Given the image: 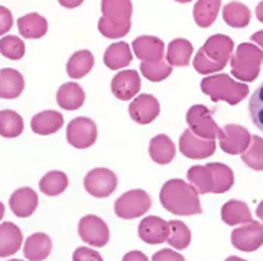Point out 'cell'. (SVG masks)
Instances as JSON below:
<instances>
[{
	"label": "cell",
	"mask_w": 263,
	"mask_h": 261,
	"mask_svg": "<svg viewBox=\"0 0 263 261\" xmlns=\"http://www.w3.org/2000/svg\"><path fill=\"white\" fill-rule=\"evenodd\" d=\"M256 17L259 22L263 23V0L256 6Z\"/></svg>",
	"instance_id": "obj_48"
},
{
	"label": "cell",
	"mask_w": 263,
	"mask_h": 261,
	"mask_svg": "<svg viewBox=\"0 0 263 261\" xmlns=\"http://www.w3.org/2000/svg\"><path fill=\"white\" fill-rule=\"evenodd\" d=\"M94 67V56L90 51L83 49L71 56L67 62V74L72 79L84 78Z\"/></svg>",
	"instance_id": "obj_31"
},
{
	"label": "cell",
	"mask_w": 263,
	"mask_h": 261,
	"mask_svg": "<svg viewBox=\"0 0 263 261\" xmlns=\"http://www.w3.org/2000/svg\"><path fill=\"white\" fill-rule=\"evenodd\" d=\"M8 261H24V260H8Z\"/></svg>",
	"instance_id": "obj_53"
},
{
	"label": "cell",
	"mask_w": 263,
	"mask_h": 261,
	"mask_svg": "<svg viewBox=\"0 0 263 261\" xmlns=\"http://www.w3.org/2000/svg\"><path fill=\"white\" fill-rule=\"evenodd\" d=\"M122 261H149V258L142 251H129L127 254H124Z\"/></svg>",
	"instance_id": "obj_45"
},
{
	"label": "cell",
	"mask_w": 263,
	"mask_h": 261,
	"mask_svg": "<svg viewBox=\"0 0 263 261\" xmlns=\"http://www.w3.org/2000/svg\"><path fill=\"white\" fill-rule=\"evenodd\" d=\"M186 123L194 134H197L198 137L207 138V140H216L221 133V129L213 118L211 111L201 104H195L188 110Z\"/></svg>",
	"instance_id": "obj_6"
},
{
	"label": "cell",
	"mask_w": 263,
	"mask_h": 261,
	"mask_svg": "<svg viewBox=\"0 0 263 261\" xmlns=\"http://www.w3.org/2000/svg\"><path fill=\"white\" fill-rule=\"evenodd\" d=\"M78 235L85 244L91 247H104L110 239V230L107 224L100 216L85 215L78 224Z\"/></svg>",
	"instance_id": "obj_8"
},
{
	"label": "cell",
	"mask_w": 263,
	"mask_h": 261,
	"mask_svg": "<svg viewBox=\"0 0 263 261\" xmlns=\"http://www.w3.org/2000/svg\"><path fill=\"white\" fill-rule=\"evenodd\" d=\"M0 54L12 61H19L25 55V44L15 35H8L0 39Z\"/></svg>",
	"instance_id": "obj_39"
},
{
	"label": "cell",
	"mask_w": 263,
	"mask_h": 261,
	"mask_svg": "<svg viewBox=\"0 0 263 261\" xmlns=\"http://www.w3.org/2000/svg\"><path fill=\"white\" fill-rule=\"evenodd\" d=\"M25 129L24 118L13 110L0 111V136L6 138H15L22 134Z\"/></svg>",
	"instance_id": "obj_33"
},
{
	"label": "cell",
	"mask_w": 263,
	"mask_h": 261,
	"mask_svg": "<svg viewBox=\"0 0 263 261\" xmlns=\"http://www.w3.org/2000/svg\"><path fill=\"white\" fill-rule=\"evenodd\" d=\"M241 160L245 162L250 169L257 170V172L263 170V137L252 136L250 146L241 154Z\"/></svg>",
	"instance_id": "obj_38"
},
{
	"label": "cell",
	"mask_w": 263,
	"mask_h": 261,
	"mask_svg": "<svg viewBox=\"0 0 263 261\" xmlns=\"http://www.w3.org/2000/svg\"><path fill=\"white\" fill-rule=\"evenodd\" d=\"M193 44L186 39H174L166 48V61L172 67H186L190 65L193 55Z\"/></svg>",
	"instance_id": "obj_29"
},
{
	"label": "cell",
	"mask_w": 263,
	"mask_h": 261,
	"mask_svg": "<svg viewBox=\"0 0 263 261\" xmlns=\"http://www.w3.org/2000/svg\"><path fill=\"white\" fill-rule=\"evenodd\" d=\"M132 59H133V55H132L130 46L127 45L126 42L111 44L106 49L104 58H103L106 67L108 69H113V71L126 68L132 62Z\"/></svg>",
	"instance_id": "obj_26"
},
{
	"label": "cell",
	"mask_w": 263,
	"mask_h": 261,
	"mask_svg": "<svg viewBox=\"0 0 263 261\" xmlns=\"http://www.w3.org/2000/svg\"><path fill=\"white\" fill-rule=\"evenodd\" d=\"M220 147L227 154H243L252 142V134L248 129L239 124H227L218 136Z\"/></svg>",
	"instance_id": "obj_10"
},
{
	"label": "cell",
	"mask_w": 263,
	"mask_h": 261,
	"mask_svg": "<svg viewBox=\"0 0 263 261\" xmlns=\"http://www.w3.org/2000/svg\"><path fill=\"white\" fill-rule=\"evenodd\" d=\"M250 17H252V12L250 9L239 3V2H232V3H227L223 9V19L224 22L236 28V29H241V28H246L249 23H250Z\"/></svg>",
	"instance_id": "obj_32"
},
{
	"label": "cell",
	"mask_w": 263,
	"mask_h": 261,
	"mask_svg": "<svg viewBox=\"0 0 263 261\" xmlns=\"http://www.w3.org/2000/svg\"><path fill=\"white\" fill-rule=\"evenodd\" d=\"M58 2H60V5L64 6V8L74 9V8H78L80 5H83V2H84V0H58Z\"/></svg>",
	"instance_id": "obj_46"
},
{
	"label": "cell",
	"mask_w": 263,
	"mask_h": 261,
	"mask_svg": "<svg viewBox=\"0 0 263 261\" xmlns=\"http://www.w3.org/2000/svg\"><path fill=\"white\" fill-rule=\"evenodd\" d=\"M177 2H178V3H190L191 0H177Z\"/></svg>",
	"instance_id": "obj_52"
},
{
	"label": "cell",
	"mask_w": 263,
	"mask_h": 261,
	"mask_svg": "<svg viewBox=\"0 0 263 261\" xmlns=\"http://www.w3.org/2000/svg\"><path fill=\"white\" fill-rule=\"evenodd\" d=\"M161 113L159 101L151 94H140L135 97L129 106V114L132 120L139 124H149L155 120Z\"/></svg>",
	"instance_id": "obj_13"
},
{
	"label": "cell",
	"mask_w": 263,
	"mask_h": 261,
	"mask_svg": "<svg viewBox=\"0 0 263 261\" xmlns=\"http://www.w3.org/2000/svg\"><path fill=\"white\" fill-rule=\"evenodd\" d=\"M188 182L195 188V191L201 195L214 192V176L209 165H195L186 172Z\"/></svg>",
	"instance_id": "obj_28"
},
{
	"label": "cell",
	"mask_w": 263,
	"mask_h": 261,
	"mask_svg": "<svg viewBox=\"0 0 263 261\" xmlns=\"http://www.w3.org/2000/svg\"><path fill=\"white\" fill-rule=\"evenodd\" d=\"M201 91L214 103L226 101L230 106H236L249 95V85L234 81L227 74H216L202 79Z\"/></svg>",
	"instance_id": "obj_3"
},
{
	"label": "cell",
	"mask_w": 263,
	"mask_h": 261,
	"mask_svg": "<svg viewBox=\"0 0 263 261\" xmlns=\"http://www.w3.org/2000/svg\"><path fill=\"white\" fill-rule=\"evenodd\" d=\"M249 113L253 124L259 130L263 131V83L249 100Z\"/></svg>",
	"instance_id": "obj_40"
},
{
	"label": "cell",
	"mask_w": 263,
	"mask_h": 261,
	"mask_svg": "<svg viewBox=\"0 0 263 261\" xmlns=\"http://www.w3.org/2000/svg\"><path fill=\"white\" fill-rule=\"evenodd\" d=\"M152 207L149 193L143 189H132L115 202V212L122 219H135L146 214Z\"/></svg>",
	"instance_id": "obj_5"
},
{
	"label": "cell",
	"mask_w": 263,
	"mask_h": 261,
	"mask_svg": "<svg viewBox=\"0 0 263 261\" xmlns=\"http://www.w3.org/2000/svg\"><path fill=\"white\" fill-rule=\"evenodd\" d=\"M68 188V177L61 170L48 172L45 176L39 180L41 192L48 196H58Z\"/></svg>",
	"instance_id": "obj_34"
},
{
	"label": "cell",
	"mask_w": 263,
	"mask_h": 261,
	"mask_svg": "<svg viewBox=\"0 0 263 261\" xmlns=\"http://www.w3.org/2000/svg\"><path fill=\"white\" fill-rule=\"evenodd\" d=\"M209 168L214 176V192L213 193H224L229 189H232V186L234 185V173L232 168H229L223 163H209Z\"/></svg>",
	"instance_id": "obj_35"
},
{
	"label": "cell",
	"mask_w": 263,
	"mask_h": 261,
	"mask_svg": "<svg viewBox=\"0 0 263 261\" xmlns=\"http://www.w3.org/2000/svg\"><path fill=\"white\" fill-rule=\"evenodd\" d=\"M221 219L227 225H239V224H248L252 219V212L249 209L248 204L243 200L232 199L226 202L221 208Z\"/></svg>",
	"instance_id": "obj_27"
},
{
	"label": "cell",
	"mask_w": 263,
	"mask_h": 261,
	"mask_svg": "<svg viewBox=\"0 0 263 261\" xmlns=\"http://www.w3.org/2000/svg\"><path fill=\"white\" fill-rule=\"evenodd\" d=\"M140 91V75L135 69H124L115 75L111 81V92L122 101H129Z\"/></svg>",
	"instance_id": "obj_15"
},
{
	"label": "cell",
	"mask_w": 263,
	"mask_h": 261,
	"mask_svg": "<svg viewBox=\"0 0 263 261\" xmlns=\"http://www.w3.org/2000/svg\"><path fill=\"white\" fill-rule=\"evenodd\" d=\"M62 126H64V117L61 113L55 110L38 113L31 120L32 131L39 136H49L52 133H57L60 129H62Z\"/></svg>",
	"instance_id": "obj_21"
},
{
	"label": "cell",
	"mask_w": 263,
	"mask_h": 261,
	"mask_svg": "<svg viewBox=\"0 0 263 261\" xmlns=\"http://www.w3.org/2000/svg\"><path fill=\"white\" fill-rule=\"evenodd\" d=\"M224 261H248V260H243V258H240V257H236V255H232V257H229V258H226Z\"/></svg>",
	"instance_id": "obj_50"
},
{
	"label": "cell",
	"mask_w": 263,
	"mask_h": 261,
	"mask_svg": "<svg viewBox=\"0 0 263 261\" xmlns=\"http://www.w3.org/2000/svg\"><path fill=\"white\" fill-rule=\"evenodd\" d=\"M135 55L143 62H155L163 59L165 44L156 36H139L133 41Z\"/></svg>",
	"instance_id": "obj_18"
},
{
	"label": "cell",
	"mask_w": 263,
	"mask_h": 261,
	"mask_svg": "<svg viewBox=\"0 0 263 261\" xmlns=\"http://www.w3.org/2000/svg\"><path fill=\"white\" fill-rule=\"evenodd\" d=\"M221 0H198L194 6V21L200 28H210L216 22Z\"/></svg>",
	"instance_id": "obj_30"
},
{
	"label": "cell",
	"mask_w": 263,
	"mask_h": 261,
	"mask_svg": "<svg viewBox=\"0 0 263 261\" xmlns=\"http://www.w3.org/2000/svg\"><path fill=\"white\" fill-rule=\"evenodd\" d=\"M52 251V241L44 232H35L25 241L24 254L29 261H44Z\"/></svg>",
	"instance_id": "obj_22"
},
{
	"label": "cell",
	"mask_w": 263,
	"mask_h": 261,
	"mask_svg": "<svg viewBox=\"0 0 263 261\" xmlns=\"http://www.w3.org/2000/svg\"><path fill=\"white\" fill-rule=\"evenodd\" d=\"M198 195L200 193L191 184H186L182 179H171L163 184L159 199L162 207L171 214L190 216L202 212Z\"/></svg>",
	"instance_id": "obj_1"
},
{
	"label": "cell",
	"mask_w": 263,
	"mask_h": 261,
	"mask_svg": "<svg viewBox=\"0 0 263 261\" xmlns=\"http://www.w3.org/2000/svg\"><path fill=\"white\" fill-rule=\"evenodd\" d=\"M38 193L31 188H21L12 193L9 199V207L12 212L19 218L31 216L38 208Z\"/></svg>",
	"instance_id": "obj_17"
},
{
	"label": "cell",
	"mask_w": 263,
	"mask_h": 261,
	"mask_svg": "<svg viewBox=\"0 0 263 261\" xmlns=\"http://www.w3.org/2000/svg\"><path fill=\"white\" fill-rule=\"evenodd\" d=\"M13 26V16L12 12L5 6H0V36L8 33Z\"/></svg>",
	"instance_id": "obj_43"
},
{
	"label": "cell",
	"mask_w": 263,
	"mask_h": 261,
	"mask_svg": "<svg viewBox=\"0 0 263 261\" xmlns=\"http://www.w3.org/2000/svg\"><path fill=\"white\" fill-rule=\"evenodd\" d=\"M25 88L24 75L13 68L0 69V98H17Z\"/></svg>",
	"instance_id": "obj_20"
},
{
	"label": "cell",
	"mask_w": 263,
	"mask_h": 261,
	"mask_svg": "<svg viewBox=\"0 0 263 261\" xmlns=\"http://www.w3.org/2000/svg\"><path fill=\"white\" fill-rule=\"evenodd\" d=\"M230 64L233 77L241 83H252L259 77L263 64V51L255 44H240L233 54Z\"/></svg>",
	"instance_id": "obj_4"
},
{
	"label": "cell",
	"mask_w": 263,
	"mask_h": 261,
	"mask_svg": "<svg viewBox=\"0 0 263 261\" xmlns=\"http://www.w3.org/2000/svg\"><path fill=\"white\" fill-rule=\"evenodd\" d=\"M234 42L227 35L217 33L210 36L202 48L194 56L193 65L197 72L202 75L216 74L226 68L227 62L232 59Z\"/></svg>",
	"instance_id": "obj_2"
},
{
	"label": "cell",
	"mask_w": 263,
	"mask_h": 261,
	"mask_svg": "<svg viewBox=\"0 0 263 261\" xmlns=\"http://www.w3.org/2000/svg\"><path fill=\"white\" fill-rule=\"evenodd\" d=\"M84 188L94 198H107L116 191L117 177L110 169L97 168L85 175Z\"/></svg>",
	"instance_id": "obj_9"
},
{
	"label": "cell",
	"mask_w": 263,
	"mask_h": 261,
	"mask_svg": "<svg viewBox=\"0 0 263 261\" xmlns=\"http://www.w3.org/2000/svg\"><path fill=\"white\" fill-rule=\"evenodd\" d=\"M103 17L119 26H132V0H101Z\"/></svg>",
	"instance_id": "obj_16"
},
{
	"label": "cell",
	"mask_w": 263,
	"mask_h": 261,
	"mask_svg": "<svg viewBox=\"0 0 263 261\" xmlns=\"http://www.w3.org/2000/svg\"><path fill=\"white\" fill-rule=\"evenodd\" d=\"M138 232H139V237L143 243L151 244V246H158L168 239L170 223H166L159 216H146L140 221Z\"/></svg>",
	"instance_id": "obj_14"
},
{
	"label": "cell",
	"mask_w": 263,
	"mask_h": 261,
	"mask_svg": "<svg viewBox=\"0 0 263 261\" xmlns=\"http://www.w3.org/2000/svg\"><path fill=\"white\" fill-rule=\"evenodd\" d=\"M3 216H5V205L0 202V221L3 219Z\"/></svg>",
	"instance_id": "obj_51"
},
{
	"label": "cell",
	"mask_w": 263,
	"mask_h": 261,
	"mask_svg": "<svg viewBox=\"0 0 263 261\" xmlns=\"http://www.w3.org/2000/svg\"><path fill=\"white\" fill-rule=\"evenodd\" d=\"M85 101V92L77 83H65L57 92V103L64 110H78Z\"/></svg>",
	"instance_id": "obj_23"
},
{
	"label": "cell",
	"mask_w": 263,
	"mask_h": 261,
	"mask_svg": "<svg viewBox=\"0 0 263 261\" xmlns=\"http://www.w3.org/2000/svg\"><path fill=\"white\" fill-rule=\"evenodd\" d=\"M152 261H185V258L175 250L163 248V250H159L158 253L154 254Z\"/></svg>",
	"instance_id": "obj_44"
},
{
	"label": "cell",
	"mask_w": 263,
	"mask_h": 261,
	"mask_svg": "<svg viewBox=\"0 0 263 261\" xmlns=\"http://www.w3.org/2000/svg\"><path fill=\"white\" fill-rule=\"evenodd\" d=\"M256 215H257V218L263 223V200L257 205V208H256Z\"/></svg>",
	"instance_id": "obj_49"
},
{
	"label": "cell",
	"mask_w": 263,
	"mask_h": 261,
	"mask_svg": "<svg viewBox=\"0 0 263 261\" xmlns=\"http://www.w3.org/2000/svg\"><path fill=\"white\" fill-rule=\"evenodd\" d=\"M250 39H252V42H255V44H257V45L260 46V49L263 51V31H259L256 32V33H253Z\"/></svg>",
	"instance_id": "obj_47"
},
{
	"label": "cell",
	"mask_w": 263,
	"mask_h": 261,
	"mask_svg": "<svg viewBox=\"0 0 263 261\" xmlns=\"http://www.w3.org/2000/svg\"><path fill=\"white\" fill-rule=\"evenodd\" d=\"M72 261H103V257L93 248L78 247L72 254Z\"/></svg>",
	"instance_id": "obj_42"
},
{
	"label": "cell",
	"mask_w": 263,
	"mask_h": 261,
	"mask_svg": "<svg viewBox=\"0 0 263 261\" xmlns=\"http://www.w3.org/2000/svg\"><path fill=\"white\" fill-rule=\"evenodd\" d=\"M97 126L88 117H77L67 126V140L76 149H88L97 140Z\"/></svg>",
	"instance_id": "obj_7"
},
{
	"label": "cell",
	"mask_w": 263,
	"mask_h": 261,
	"mask_svg": "<svg viewBox=\"0 0 263 261\" xmlns=\"http://www.w3.org/2000/svg\"><path fill=\"white\" fill-rule=\"evenodd\" d=\"M99 31L103 36H106L108 39H120L126 36L129 31H130V26H119L115 23H110L107 19H104L103 16L99 21Z\"/></svg>",
	"instance_id": "obj_41"
},
{
	"label": "cell",
	"mask_w": 263,
	"mask_h": 261,
	"mask_svg": "<svg viewBox=\"0 0 263 261\" xmlns=\"http://www.w3.org/2000/svg\"><path fill=\"white\" fill-rule=\"evenodd\" d=\"M140 71L146 79L152 83H159V81L166 79L172 74V65H170V62L165 59L155 62H142Z\"/></svg>",
	"instance_id": "obj_37"
},
{
	"label": "cell",
	"mask_w": 263,
	"mask_h": 261,
	"mask_svg": "<svg viewBox=\"0 0 263 261\" xmlns=\"http://www.w3.org/2000/svg\"><path fill=\"white\" fill-rule=\"evenodd\" d=\"M232 244L240 251L253 253L263 246V224L250 221L232 232Z\"/></svg>",
	"instance_id": "obj_11"
},
{
	"label": "cell",
	"mask_w": 263,
	"mask_h": 261,
	"mask_svg": "<svg viewBox=\"0 0 263 261\" xmlns=\"http://www.w3.org/2000/svg\"><path fill=\"white\" fill-rule=\"evenodd\" d=\"M24 243L21 228L13 223L0 224V258L16 254Z\"/></svg>",
	"instance_id": "obj_19"
},
{
	"label": "cell",
	"mask_w": 263,
	"mask_h": 261,
	"mask_svg": "<svg viewBox=\"0 0 263 261\" xmlns=\"http://www.w3.org/2000/svg\"><path fill=\"white\" fill-rule=\"evenodd\" d=\"M177 153V147L166 134H158L149 143L151 159L158 165H168L174 160Z\"/></svg>",
	"instance_id": "obj_24"
},
{
	"label": "cell",
	"mask_w": 263,
	"mask_h": 261,
	"mask_svg": "<svg viewBox=\"0 0 263 261\" xmlns=\"http://www.w3.org/2000/svg\"><path fill=\"white\" fill-rule=\"evenodd\" d=\"M17 29L24 38L39 39L48 32V22L39 13H28L17 19Z\"/></svg>",
	"instance_id": "obj_25"
},
{
	"label": "cell",
	"mask_w": 263,
	"mask_h": 261,
	"mask_svg": "<svg viewBox=\"0 0 263 261\" xmlns=\"http://www.w3.org/2000/svg\"><path fill=\"white\" fill-rule=\"evenodd\" d=\"M179 152L188 159H195V160L207 159L216 152V140L198 137L188 129L181 134Z\"/></svg>",
	"instance_id": "obj_12"
},
{
	"label": "cell",
	"mask_w": 263,
	"mask_h": 261,
	"mask_svg": "<svg viewBox=\"0 0 263 261\" xmlns=\"http://www.w3.org/2000/svg\"><path fill=\"white\" fill-rule=\"evenodd\" d=\"M166 241L175 250H185L191 243V231L182 221L172 219L170 221V235Z\"/></svg>",
	"instance_id": "obj_36"
}]
</instances>
